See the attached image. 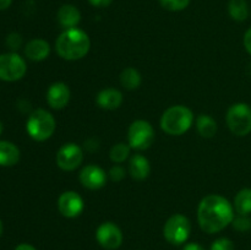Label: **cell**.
I'll use <instances>...</instances> for the list:
<instances>
[{
    "label": "cell",
    "mask_w": 251,
    "mask_h": 250,
    "mask_svg": "<svg viewBox=\"0 0 251 250\" xmlns=\"http://www.w3.org/2000/svg\"><path fill=\"white\" fill-rule=\"evenodd\" d=\"M151 167L149 159L142 154H134L130 159L129 173L135 180H145L150 175Z\"/></svg>",
    "instance_id": "17"
},
{
    "label": "cell",
    "mask_w": 251,
    "mask_h": 250,
    "mask_svg": "<svg viewBox=\"0 0 251 250\" xmlns=\"http://www.w3.org/2000/svg\"><path fill=\"white\" fill-rule=\"evenodd\" d=\"M198 220L201 229L206 233H218L234 220L233 206L220 195H208L201 200L198 208Z\"/></svg>",
    "instance_id": "1"
},
{
    "label": "cell",
    "mask_w": 251,
    "mask_h": 250,
    "mask_svg": "<svg viewBox=\"0 0 251 250\" xmlns=\"http://www.w3.org/2000/svg\"><path fill=\"white\" fill-rule=\"evenodd\" d=\"M27 66L24 59L16 53L0 55V78L4 81H17L26 74Z\"/></svg>",
    "instance_id": "8"
},
{
    "label": "cell",
    "mask_w": 251,
    "mask_h": 250,
    "mask_svg": "<svg viewBox=\"0 0 251 250\" xmlns=\"http://www.w3.org/2000/svg\"><path fill=\"white\" fill-rule=\"evenodd\" d=\"M26 129L33 140L46 141L55 131V119L47 110L37 109L28 117Z\"/></svg>",
    "instance_id": "4"
},
{
    "label": "cell",
    "mask_w": 251,
    "mask_h": 250,
    "mask_svg": "<svg viewBox=\"0 0 251 250\" xmlns=\"http://www.w3.org/2000/svg\"><path fill=\"white\" fill-rule=\"evenodd\" d=\"M83 161V152L80 146L76 144L69 142L63 145L56 152V164L60 169L66 172L75 171L81 166Z\"/></svg>",
    "instance_id": "9"
},
{
    "label": "cell",
    "mask_w": 251,
    "mask_h": 250,
    "mask_svg": "<svg viewBox=\"0 0 251 250\" xmlns=\"http://www.w3.org/2000/svg\"><path fill=\"white\" fill-rule=\"evenodd\" d=\"M97 242L107 250H115L122 245L123 233L120 228L113 222H104L97 228L96 232Z\"/></svg>",
    "instance_id": "10"
},
{
    "label": "cell",
    "mask_w": 251,
    "mask_h": 250,
    "mask_svg": "<svg viewBox=\"0 0 251 250\" xmlns=\"http://www.w3.org/2000/svg\"><path fill=\"white\" fill-rule=\"evenodd\" d=\"M22 43V38L19 33H10L6 38V44L10 49L16 50L20 48Z\"/></svg>",
    "instance_id": "27"
},
{
    "label": "cell",
    "mask_w": 251,
    "mask_h": 250,
    "mask_svg": "<svg viewBox=\"0 0 251 250\" xmlns=\"http://www.w3.org/2000/svg\"><path fill=\"white\" fill-rule=\"evenodd\" d=\"M112 1L113 0H88V2L96 7H107L112 4Z\"/></svg>",
    "instance_id": "29"
},
{
    "label": "cell",
    "mask_w": 251,
    "mask_h": 250,
    "mask_svg": "<svg viewBox=\"0 0 251 250\" xmlns=\"http://www.w3.org/2000/svg\"><path fill=\"white\" fill-rule=\"evenodd\" d=\"M230 17L238 22L245 21L249 16V7L245 0H230L228 4Z\"/></svg>",
    "instance_id": "22"
},
{
    "label": "cell",
    "mask_w": 251,
    "mask_h": 250,
    "mask_svg": "<svg viewBox=\"0 0 251 250\" xmlns=\"http://www.w3.org/2000/svg\"><path fill=\"white\" fill-rule=\"evenodd\" d=\"M244 47H245V49L248 50V53L251 55V28H249L247 32H245Z\"/></svg>",
    "instance_id": "30"
},
{
    "label": "cell",
    "mask_w": 251,
    "mask_h": 250,
    "mask_svg": "<svg viewBox=\"0 0 251 250\" xmlns=\"http://www.w3.org/2000/svg\"><path fill=\"white\" fill-rule=\"evenodd\" d=\"M227 125L237 136H247L251 132V108L247 103H235L227 112Z\"/></svg>",
    "instance_id": "5"
},
{
    "label": "cell",
    "mask_w": 251,
    "mask_h": 250,
    "mask_svg": "<svg viewBox=\"0 0 251 250\" xmlns=\"http://www.w3.org/2000/svg\"><path fill=\"white\" fill-rule=\"evenodd\" d=\"M162 6L169 11H181L190 4V0H159Z\"/></svg>",
    "instance_id": "24"
},
{
    "label": "cell",
    "mask_w": 251,
    "mask_h": 250,
    "mask_svg": "<svg viewBox=\"0 0 251 250\" xmlns=\"http://www.w3.org/2000/svg\"><path fill=\"white\" fill-rule=\"evenodd\" d=\"M196 127L202 137H213L217 132V123L212 117L207 114H200L196 119Z\"/></svg>",
    "instance_id": "19"
},
{
    "label": "cell",
    "mask_w": 251,
    "mask_h": 250,
    "mask_svg": "<svg viewBox=\"0 0 251 250\" xmlns=\"http://www.w3.org/2000/svg\"><path fill=\"white\" fill-rule=\"evenodd\" d=\"M194 123V114L185 105H173L163 113L161 127L172 136H179L188 131Z\"/></svg>",
    "instance_id": "3"
},
{
    "label": "cell",
    "mask_w": 251,
    "mask_h": 250,
    "mask_svg": "<svg viewBox=\"0 0 251 250\" xmlns=\"http://www.w3.org/2000/svg\"><path fill=\"white\" fill-rule=\"evenodd\" d=\"M91 41L88 34L80 28L64 31L55 42V49L59 56L65 60H78L88 53Z\"/></svg>",
    "instance_id": "2"
},
{
    "label": "cell",
    "mask_w": 251,
    "mask_h": 250,
    "mask_svg": "<svg viewBox=\"0 0 251 250\" xmlns=\"http://www.w3.org/2000/svg\"><path fill=\"white\" fill-rule=\"evenodd\" d=\"M70 100V88L64 82H54L47 91V102L53 109H63Z\"/></svg>",
    "instance_id": "13"
},
{
    "label": "cell",
    "mask_w": 251,
    "mask_h": 250,
    "mask_svg": "<svg viewBox=\"0 0 251 250\" xmlns=\"http://www.w3.org/2000/svg\"><path fill=\"white\" fill-rule=\"evenodd\" d=\"M11 2L12 0H0V11H1V10L7 9V7L11 5Z\"/></svg>",
    "instance_id": "32"
},
{
    "label": "cell",
    "mask_w": 251,
    "mask_h": 250,
    "mask_svg": "<svg viewBox=\"0 0 251 250\" xmlns=\"http://www.w3.org/2000/svg\"><path fill=\"white\" fill-rule=\"evenodd\" d=\"M120 83L126 90H135L141 85V74L134 68H126L120 74Z\"/></svg>",
    "instance_id": "21"
},
{
    "label": "cell",
    "mask_w": 251,
    "mask_h": 250,
    "mask_svg": "<svg viewBox=\"0 0 251 250\" xmlns=\"http://www.w3.org/2000/svg\"><path fill=\"white\" fill-rule=\"evenodd\" d=\"M80 181L90 190H98L107 183V173L100 167L88 164L80 172Z\"/></svg>",
    "instance_id": "12"
},
{
    "label": "cell",
    "mask_w": 251,
    "mask_h": 250,
    "mask_svg": "<svg viewBox=\"0 0 251 250\" xmlns=\"http://www.w3.org/2000/svg\"><path fill=\"white\" fill-rule=\"evenodd\" d=\"M109 176L113 181H119L125 176V171L120 166H114L109 171Z\"/></svg>",
    "instance_id": "28"
},
{
    "label": "cell",
    "mask_w": 251,
    "mask_h": 250,
    "mask_svg": "<svg viewBox=\"0 0 251 250\" xmlns=\"http://www.w3.org/2000/svg\"><path fill=\"white\" fill-rule=\"evenodd\" d=\"M50 53V46L44 39H32L25 47V54L29 60L42 61Z\"/></svg>",
    "instance_id": "15"
},
{
    "label": "cell",
    "mask_w": 251,
    "mask_h": 250,
    "mask_svg": "<svg viewBox=\"0 0 251 250\" xmlns=\"http://www.w3.org/2000/svg\"><path fill=\"white\" fill-rule=\"evenodd\" d=\"M211 250H234V244L228 238H220L212 243Z\"/></svg>",
    "instance_id": "26"
},
{
    "label": "cell",
    "mask_w": 251,
    "mask_h": 250,
    "mask_svg": "<svg viewBox=\"0 0 251 250\" xmlns=\"http://www.w3.org/2000/svg\"><path fill=\"white\" fill-rule=\"evenodd\" d=\"M98 107L107 110H114L119 108L123 103V95L115 88H105L97 95L96 98Z\"/></svg>",
    "instance_id": "14"
},
{
    "label": "cell",
    "mask_w": 251,
    "mask_h": 250,
    "mask_svg": "<svg viewBox=\"0 0 251 250\" xmlns=\"http://www.w3.org/2000/svg\"><path fill=\"white\" fill-rule=\"evenodd\" d=\"M1 234H2V223L1 221H0V237H1Z\"/></svg>",
    "instance_id": "34"
},
{
    "label": "cell",
    "mask_w": 251,
    "mask_h": 250,
    "mask_svg": "<svg viewBox=\"0 0 251 250\" xmlns=\"http://www.w3.org/2000/svg\"><path fill=\"white\" fill-rule=\"evenodd\" d=\"M191 232V225L188 217L176 213L169 217L163 228L164 238L173 245H180L188 240Z\"/></svg>",
    "instance_id": "6"
},
{
    "label": "cell",
    "mask_w": 251,
    "mask_h": 250,
    "mask_svg": "<svg viewBox=\"0 0 251 250\" xmlns=\"http://www.w3.org/2000/svg\"><path fill=\"white\" fill-rule=\"evenodd\" d=\"M154 140V131L152 125L146 120H135L129 126L127 142L131 149L144 151L149 149Z\"/></svg>",
    "instance_id": "7"
},
{
    "label": "cell",
    "mask_w": 251,
    "mask_h": 250,
    "mask_svg": "<svg viewBox=\"0 0 251 250\" xmlns=\"http://www.w3.org/2000/svg\"><path fill=\"white\" fill-rule=\"evenodd\" d=\"M1 132H2V124L1 122H0V135H1Z\"/></svg>",
    "instance_id": "35"
},
{
    "label": "cell",
    "mask_w": 251,
    "mask_h": 250,
    "mask_svg": "<svg viewBox=\"0 0 251 250\" xmlns=\"http://www.w3.org/2000/svg\"><path fill=\"white\" fill-rule=\"evenodd\" d=\"M85 203L82 198L75 191H65L58 199L59 212L68 218L77 217L83 211Z\"/></svg>",
    "instance_id": "11"
},
{
    "label": "cell",
    "mask_w": 251,
    "mask_h": 250,
    "mask_svg": "<svg viewBox=\"0 0 251 250\" xmlns=\"http://www.w3.org/2000/svg\"><path fill=\"white\" fill-rule=\"evenodd\" d=\"M15 250H36V248H33L29 244H20L17 245Z\"/></svg>",
    "instance_id": "33"
},
{
    "label": "cell",
    "mask_w": 251,
    "mask_h": 250,
    "mask_svg": "<svg viewBox=\"0 0 251 250\" xmlns=\"http://www.w3.org/2000/svg\"><path fill=\"white\" fill-rule=\"evenodd\" d=\"M183 250H205V249H203L200 244H198V243H189V244H186L185 247L183 248Z\"/></svg>",
    "instance_id": "31"
},
{
    "label": "cell",
    "mask_w": 251,
    "mask_h": 250,
    "mask_svg": "<svg viewBox=\"0 0 251 250\" xmlns=\"http://www.w3.org/2000/svg\"><path fill=\"white\" fill-rule=\"evenodd\" d=\"M130 149H131V147L129 146V144L126 145L120 142V144L114 145V146L112 147V150H110V159H112L114 163H122V162H124L125 159L129 157Z\"/></svg>",
    "instance_id": "23"
},
{
    "label": "cell",
    "mask_w": 251,
    "mask_h": 250,
    "mask_svg": "<svg viewBox=\"0 0 251 250\" xmlns=\"http://www.w3.org/2000/svg\"><path fill=\"white\" fill-rule=\"evenodd\" d=\"M234 208L238 215L249 216L251 213V189L244 188L235 195Z\"/></svg>",
    "instance_id": "20"
},
{
    "label": "cell",
    "mask_w": 251,
    "mask_h": 250,
    "mask_svg": "<svg viewBox=\"0 0 251 250\" xmlns=\"http://www.w3.org/2000/svg\"><path fill=\"white\" fill-rule=\"evenodd\" d=\"M20 161V150L9 141H0V166L11 167Z\"/></svg>",
    "instance_id": "18"
},
{
    "label": "cell",
    "mask_w": 251,
    "mask_h": 250,
    "mask_svg": "<svg viewBox=\"0 0 251 250\" xmlns=\"http://www.w3.org/2000/svg\"><path fill=\"white\" fill-rule=\"evenodd\" d=\"M233 227L240 232H245V230L251 229V218L249 216L239 215L233 220Z\"/></svg>",
    "instance_id": "25"
},
{
    "label": "cell",
    "mask_w": 251,
    "mask_h": 250,
    "mask_svg": "<svg viewBox=\"0 0 251 250\" xmlns=\"http://www.w3.org/2000/svg\"><path fill=\"white\" fill-rule=\"evenodd\" d=\"M58 21L61 27L65 29L75 28L81 21V14L78 9L74 5L65 4L59 9L58 11Z\"/></svg>",
    "instance_id": "16"
}]
</instances>
